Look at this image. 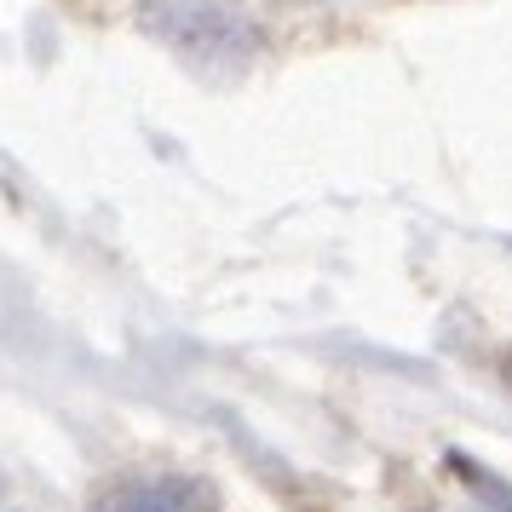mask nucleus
Here are the masks:
<instances>
[{
	"instance_id": "obj_1",
	"label": "nucleus",
	"mask_w": 512,
	"mask_h": 512,
	"mask_svg": "<svg viewBox=\"0 0 512 512\" xmlns=\"http://www.w3.org/2000/svg\"><path fill=\"white\" fill-rule=\"evenodd\" d=\"M144 29L162 35L190 64H248L259 52L254 24L231 6H219V0H150Z\"/></svg>"
},
{
	"instance_id": "obj_2",
	"label": "nucleus",
	"mask_w": 512,
	"mask_h": 512,
	"mask_svg": "<svg viewBox=\"0 0 512 512\" xmlns=\"http://www.w3.org/2000/svg\"><path fill=\"white\" fill-rule=\"evenodd\" d=\"M98 512H213V489L185 472H156V478H121Z\"/></svg>"
}]
</instances>
